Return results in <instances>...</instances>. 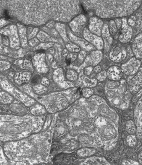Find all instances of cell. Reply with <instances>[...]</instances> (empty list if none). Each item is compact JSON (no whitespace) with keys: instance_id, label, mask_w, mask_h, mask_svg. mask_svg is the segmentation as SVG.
I'll list each match as a JSON object with an SVG mask.
<instances>
[{"instance_id":"obj_9","label":"cell","mask_w":142,"mask_h":165,"mask_svg":"<svg viewBox=\"0 0 142 165\" xmlns=\"http://www.w3.org/2000/svg\"><path fill=\"white\" fill-rule=\"evenodd\" d=\"M102 38L104 42V47L106 52H109L113 41V37L111 36L109 31L108 25L105 23L103 25L102 30Z\"/></svg>"},{"instance_id":"obj_3","label":"cell","mask_w":142,"mask_h":165,"mask_svg":"<svg viewBox=\"0 0 142 165\" xmlns=\"http://www.w3.org/2000/svg\"><path fill=\"white\" fill-rule=\"evenodd\" d=\"M141 66V60L138 58L132 57L123 63L120 68L123 74L132 76L135 74L139 71Z\"/></svg>"},{"instance_id":"obj_33","label":"cell","mask_w":142,"mask_h":165,"mask_svg":"<svg viewBox=\"0 0 142 165\" xmlns=\"http://www.w3.org/2000/svg\"><path fill=\"white\" fill-rule=\"evenodd\" d=\"M93 70V68H92V66H88L85 69V74L87 75H89L91 73H92V70Z\"/></svg>"},{"instance_id":"obj_32","label":"cell","mask_w":142,"mask_h":165,"mask_svg":"<svg viewBox=\"0 0 142 165\" xmlns=\"http://www.w3.org/2000/svg\"><path fill=\"white\" fill-rule=\"evenodd\" d=\"M38 43H39V41L36 38H34V39H32L29 41V43L31 46H34L37 44H38Z\"/></svg>"},{"instance_id":"obj_16","label":"cell","mask_w":142,"mask_h":165,"mask_svg":"<svg viewBox=\"0 0 142 165\" xmlns=\"http://www.w3.org/2000/svg\"><path fill=\"white\" fill-rule=\"evenodd\" d=\"M17 27L21 43L22 46H26L27 44V30L24 25L20 23H17Z\"/></svg>"},{"instance_id":"obj_10","label":"cell","mask_w":142,"mask_h":165,"mask_svg":"<svg viewBox=\"0 0 142 165\" xmlns=\"http://www.w3.org/2000/svg\"><path fill=\"white\" fill-rule=\"evenodd\" d=\"M102 57L103 54L100 50H94L87 57L85 63L87 66H97L101 61Z\"/></svg>"},{"instance_id":"obj_7","label":"cell","mask_w":142,"mask_h":165,"mask_svg":"<svg viewBox=\"0 0 142 165\" xmlns=\"http://www.w3.org/2000/svg\"><path fill=\"white\" fill-rule=\"evenodd\" d=\"M132 29L128 23L126 18H122V26L121 27V33L119 36V41L123 43H127L130 41L132 37Z\"/></svg>"},{"instance_id":"obj_20","label":"cell","mask_w":142,"mask_h":165,"mask_svg":"<svg viewBox=\"0 0 142 165\" xmlns=\"http://www.w3.org/2000/svg\"><path fill=\"white\" fill-rule=\"evenodd\" d=\"M125 130L129 134H134L137 132V126L133 120H129L127 122Z\"/></svg>"},{"instance_id":"obj_35","label":"cell","mask_w":142,"mask_h":165,"mask_svg":"<svg viewBox=\"0 0 142 165\" xmlns=\"http://www.w3.org/2000/svg\"><path fill=\"white\" fill-rule=\"evenodd\" d=\"M93 70L96 73H98L101 71V67L100 66H96L93 68Z\"/></svg>"},{"instance_id":"obj_30","label":"cell","mask_w":142,"mask_h":165,"mask_svg":"<svg viewBox=\"0 0 142 165\" xmlns=\"http://www.w3.org/2000/svg\"><path fill=\"white\" fill-rule=\"evenodd\" d=\"M9 23V21L5 18L0 19V28H3L5 26L8 25Z\"/></svg>"},{"instance_id":"obj_8","label":"cell","mask_w":142,"mask_h":165,"mask_svg":"<svg viewBox=\"0 0 142 165\" xmlns=\"http://www.w3.org/2000/svg\"><path fill=\"white\" fill-rule=\"evenodd\" d=\"M103 26V22L100 17L93 16L90 19L88 30L92 33L98 36H101Z\"/></svg>"},{"instance_id":"obj_11","label":"cell","mask_w":142,"mask_h":165,"mask_svg":"<svg viewBox=\"0 0 142 165\" xmlns=\"http://www.w3.org/2000/svg\"><path fill=\"white\" fill-rule=\"evenodd\" d=\"M127 53L125 50H122L119 47H116L111 50L109 58L114 62H119L126 57Z\"/></svg>"},{"instance_id":"obj_17","label":"cell","mask_w":142,"mask_h":165,"mask_svg":"<svg viewBox=\"0 0 142 165\" xmlns=\"http://www.w3.org/2000/svg\"><path fill=\"white\" fill-rule=\"evenodd\" d=\"M88 165H110L106 158L103 157H92L88 162Z\"/></svg>"},{"instance_id":"obj_38","label":"cell","mask_w":142,"mask_h":165,"mask_svg":"<svg viewBox=\"0 0 142 165\" xmlns=\"http://www.w3.org/2000/svg\"><path fill=\"white\" fill-rule=\"evenodd\" d=\"M54 25H55V22L53 21H51L47 24V27L50 28H52Z\"/></svg>"},{"instance_id":"obj_25","label":"cell","mask_w":142,"mask_h":165,"mask_svg":"<svg viewBox=\"0 0 142 165\" xmlns=\"http://www.w3.org/2000/svg\"><path fill=\"white\" fill-rule=\"evenodd\" d=\"M85 83L86 84L85 85H87L88 87H94L95 86H96L97 84V79H90V78H85Z\"/></svg>"},{"instance_id":"obj_27","label":"cell","mask_w":142,"mask_h":165,"mask_svg":"<svg viewBox=\"0 0 142 165\" xmlns=\"http://www.w3.org/2000/svg\"><path fill=\"white\" fill-rule=\"evenodd\" d=\"M66 47L68 50L73 52H78L80 50V48L77 46L73 44H68L66 46Z\"/></svg>"},{"instance_id":"obj_13","label":"cell","mask_w":142,"mask_h":165,"mask_svg":"<svg viewBox=\"0 0 142 165\" xmlns=\"http://www.w3.org/2000/svg\"><path fill=\"white\" fill-rule=\"evenodd\" d=\"M107 77L112 81H119L122 76L123 73L120 67L118 66H110L107 71Z\"/></svg>"},{"instance_id":"obj_22","label":"cell","mask_w":142,"mask_h":165,"mask_svg":"<svg viewBox=\"0 0 142 165\" xmlns=\"http://www.w3.org/2000/svg\"><path fill=\"white\" fill-rule=\"evenodd\" d=\"M109 31L110 33L111 36L113 37H116V36L117 35V32H118V28H117V25H116L115 21L113 19H111L109 21L108 25Z\"/></svg>"},{"instance_id":"obj_18","label":"cell","mask_w":142,"mask_h":165,"mask_svg":"<svg viewBox=\"0 0 142 165\" xmlns=\"http://www.w3.org/2000/svg\"><path fill=\"white\" fill-rule=\"evenodd\" d=\"M97 152V150L92 148H85L79 150L78 152V155L81 157H90L94 155Z\"/></svg>"},{"instance_id":"obj_31","label":"cell","mask_w":142,"mask_h":165,"mask_svg":"<svg viewBox=\"0 0 142 165\" xmlns=\"http://www.w3.org/2000/svg\"><path fill=\"white\" fill-rule=\"evenodd\" d=\"M115 21L116 22V25H117V28L118 30H120L121 29V27L122 26V19L119 18H116Z\"/></svg>"},{"instance_id":"obj_23","label":"cell","mask_w":142,"mask_h":165,"mask_svg":"<svg viewBox=\"0 0 142 165\" xmlns=\"http://www.w3.org/2000/svg\"><path fill=\"white\" fill-rule=\"evenodd\" d=\"M127 142L129 147H134L137 143V139L134 134H129L127 138Z\"/></svg>"},{"instance_id":"obj_37","label":"cell","mask_w":142,"mask_h":165,"mask_svg":"<svg viewBox=\"0 0 142 165\" xmlns=\"http://www.w3.org/2000/svg\"><path fill=\"white\" fill-rule=\"evenodd\" d=\"M128 23L131 27H133L134 25H135V21H133V19L129 18V20L128 21Z\"/></svg>"},{"instance_id":"obj_4","label":"cell","mask_w":142,"mask_h":165,"mask_svg":"<svg viewBox=\"0 0 142 165\" xmlns=\"http://www.w3.org/2000/svg\"><path fill=\"white\" fill-rule=\"evenodd\" d=\"M0 33L9 36L12 47H16L19 44V38L18 35V29L15 25H10L2 28Z\"/></svg>"},{"instance_id":"obj_40","label":"cell","mask_w":142,"mask_h":165,"mask_svg":"<svg viewBox=\"0 0 142 165\" xmlns=\"http://www.w3.org/2000/svg\"><path fill=\"white\" fill-rule=\"evenodd\" d=\"M138 159H139V161L140 163H142V151L141 152V153L139 154V155Z\"/></svg>"},{"instance_id":"obj_12","label":"cell","mask_w":142,"mask_h":165,"mask_svg":"<svg viewBox=\"0 0 142 165\" xmlns=\"http://www.w3.org/2000/svg\"><path fill=\"white\" fill-rule=\"evenodd\" d=\"M132 50L135 58H142V33L139 34L132 44Z\"/></svg>"},{"instance_id":"obj_2","label":"cell","mask_w":142,"mask_h":165,"mask_svg":"<svg viewBox=\"0 0 142 165\" xmlns=\"http://www.w3.org/2000/svg\"><path fill=\"white\" fill-rule=\"evenodd\" d=\"M87 18L83 14H81L75 17L69 23V27L73 34L76 36L81 37L83 34L85 28Z\"/></svg>"},{"instance_id":"obj_34","label":"cell","mask_w":142,"mask_h":165,"mask_svg":"<svg viewBox=\"0 0 142 165\" xmlns=\"http://www.w3.org/2000/svg\"><path fill=\"white\" fill-rule=\"evenodd\" d=\"M40 79V76L39 75H37L36 76H34L32 80V82L34 83H38L39 82V80Z\"/></svg>"},{"instance_id":"obj_36","label":"cell","mask_w":142,"mask_h":165,"mask_svg":"<svg viewBox=\"0 0 142 165\" xmlns=\"http://www.w3.org/2000/svg\"><path fill=\"white\" fill-rule=\"evenodd\" d=\"M85 55H86L85 52H84V51H82V52H81L79 53V58L80 59H81V60H83L84 58L85 57Z\"/></svg>"},{"instance_id":"obj_39","label":"cell","mask_w":142,"mask_h":165,"mask_svg":"<svg viewBox=\"0 0 142 165\" xmlns=\"http://www.w3.org/2000/svg\"><path fill=\"white\" fill-rule=\"evenodd\" d=\"M3 42H4V44H5V45H9V40L7 39V38H5L4 39H3Z\"/></svg>"},{"instance_id":"obj_41","label":"cell","mask_w":142,"mask_h":165,"mask_svg":"<svg viewBox=\"0 0 142 165\" xmlns=\"http://www.w3.org/2000/svg\"><path fill=\"white\" fill-rule=\"evenodd\" d=\"M1 40H2V38H1V36L0 34V42H1Z\"/></svg>"},{"instance_id":"obj_15","label":"cell","mask_w":142,"mask_h":165,"mask_svg":"<svg viewBox=\"0 0 142 165\" xmlns=\"http://www.w3.org/2000/svg\"><path fill=\"white\" fill-rule=\"evenodd\" d=\"M72 160H74L73 154H59L55 157L54 162L57 164H71Z\"/></svg>"},{"instance_id":"obj_29","label":"cell","mask_w":142,"mask_h":165,"mask_svg":"<svg viewBox=\"0 0 142 165\" xmlns=\"http://www.w3.org/2000/svg\"><path fill=\"white\" fill-rule=\"evenodd\" d=\"M38 29L37 28H34L33 30L32 31V32L28 36V39L33 38L35 36L37 35V34L38 33Z\"/></svg>"},{"instance_id":"obj_19","label":"cell","mask_w":142,"mask_h":165,"mask_svg":"<svg viewBox=\"0 0 142 165\" xmlns=\"http://www.w3.org/2000/svg\"><path fill=\"white\" fill-rule=\"evenodd\" d=\"M56 29L65 41H68L67 32H66L67 31L66 28V25L63 23H57L56 24Z\"/></svg>"},{"instance_id":"obj_5","label":"cell","mask_w":142,"mask_h":165,"mask_svg":"<svg viewBox=\"0 0 142 165\" xmlns=\"http://www.w3.org/2000/svg\"><path fill=\"white\" fill-rule=\"evenodd\" d=\"M128 89L132 94H135L142 88V67L134 76L128 79Z\"/></svg>"},{"instance_id":"obj_21","label":"cell","mask_w":142,"mask_h":165,"mask_svg":"<svg viewBox=\"0 0 142 165\" xmlns=\"http://www.w3.org/2000/svg\"><path fill=\"white\" fill-rule=\"evenodd\" d=\"M37 38L39 40L41 41L48 42V41H55V40L52 37L48 36L47 33L43 32V31H40L39 33L37 35Z\"/></svg>"},{"instance_id":"obj_6","label":"cell","mask_w":142,"mask_h":165,"mask_svg":"<svg viewBox=\"0 0 142 165\" xmlns=\"http://www.w3.org/2000/svg\"><path fill=\"white\" fill-rule=\"evenodd\" d=\"M84 39L92 44L93 46L96 47L98 50H102L104 47V42L103 39L100 36L96 35L88 30V28H85L83 34Z\"/></svg>"},{"instance_id":"obj_14","label":"cell","mask_w":142,"mask_h":165,"mask_svg":"<svg viewBox=\"0 0 142 165\" xmlns=\"http://www.w3.org/2000/svg\"><path fill=\"white\" fill-rule=\"evenodd\" d=\"M68 34H69L70 39L72 41L75 42L78 44H79V46H81L84 50H85L87 51H90V50H92L94 49V47L91 43H90L88 42L86 40H84L81 38V37L76 36L73 33H71L70 31H69V32H68Z\"/></svg>"},{"instance_id":"obj_28","label":"cell","mask_w":142,"mask_h":165,"mask_svg":"<svg viewBox=\"0 0 142 165\" xmlns=\"http://www.w3.org/2000/svg\"><path fill=\"white\" fill-rule=\"evenodd\" d=\"M122 165H139V162L132 160H125L122 162Z\"/></svg>"},{"instance_id":"obj_26","label":"cell","mask_w":142,"mask_h":165,"mask_svg":"<svg viewBox=\"0 0 142 165\" xmlns=\"http://www.w3.org/2000/svg\"><path fill=\"white\" fill-rule=\"evenodd\" d=\"M82 94L84 97L85 98H89L91 97L94 93V91L92 89H88V88H85L82 90Z\"/></svg>"},{"instance_id":"obj_1","label":"cell","mask_w":142,"mask_h":165,"mask_svg":"<svg viewBox=\"0 0 142 165\" xmlns=\"http://www.w3.org/2000/svg\"><path fill=\"white\" fill-rule=\"evenodd\" d=\"M105 92L109 103L114 107L120 109L128 108L132 99V93L125 80L107 82Z\"/></svg>"},{"instance_id":"obj_24","label":"cell","mask_w":142,"mask_h":165,"mask_svg":"<svg viewBox=\"0 0 142 165\" xmlns=\"http://www.w3.org/2000/svg\"><path fill=\"white\" fill-rule=\"evenodd\" d=\"M107 77V73L106 70L100 71V72L98 73V74L96 76V78L97 80L100 82L104 81V80H106Z\"/></svg>"}]
</instances>
